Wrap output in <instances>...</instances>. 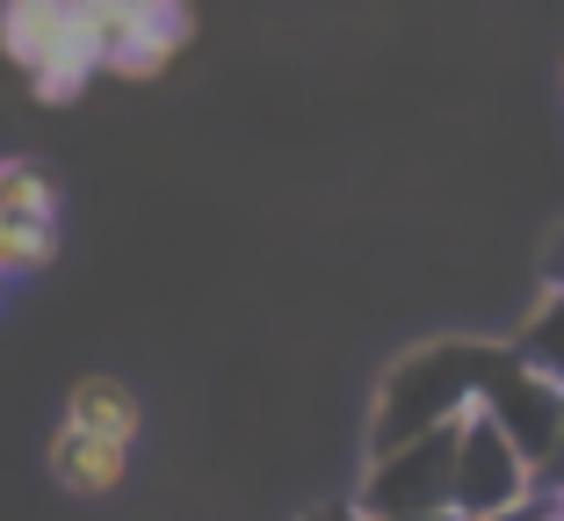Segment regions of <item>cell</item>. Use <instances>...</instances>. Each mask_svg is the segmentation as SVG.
<instances>
[{
    "label": "cell",
    "instance_id": "1",
    "mask_svg": "<svg viewBox=\"0 0 564 521\" xmlns=\"http://www.w3.org/2000/svg\"><path fill=\"white\" fill-rule=\"evenodd\" d=\"M499 340H427V348L399 355L377 391V421H369V456L413 449V442L442 435V427L470 421L485 399V377L499 370Z\"/></svg>",
    "mask_w": 564,
    "mask_h": 521
},
{
    "label": "cell",
    "instance_id": "2",
    "mask_svg": "<svg viewBox=\"0 0 564 521\" xmlns=\"http://www.w3.org/2000/svg\"><path fill=\"white\" fill-rule=\"evenodd\" d=\"M456 442H464V421L442 427V435L413 442V449H391V456H369V478H362V514L369 521H434V514H456Z\"/></svg>",
    "mask_w": 564,
    "mask_h": 521
},
{
    "label": "cell",
    "instance_id": "3",
    "mask_svg": "<svg viewBox=\"0 0 564 521\" xmlns=\"http://www.w3.org/2000/svg\"><path fill=\"white\" fill-rule=\"evenodd\" d=\"M535 492H543V478H535V464L507 442V427L492 421V413H470L464 421V442H456V521H507L514 507H529Z\"/></svg>",
    "mask_w": 564,
    "mask_h": 521
},
{
    "label": "cell",
    "instance_id": "4",
    "mask_svg": "<svg viewBox=\"0 0 564 521\" xmlns=\"http://www.w3.org/2000/svg\"><path fill=\"white\" fill-rule=\"evenodd\" d=\"M87 30H95L109 73L152 80V73H166V58L196 36V15H188L182 0H87Z\"/></svg>",
    "mask_w": 564,
    "mask_h": 521
},
{
    "label": "cell",
    "instance_id": "5",
    "mask_svg": "<svg viewBox=\"0 0 564 521\" xmlns=\"http://www.w3.org/2000/svg\"><path fill=\"white\" fill-rule=\"evenodd\" d=\"M478 405L492 413L499 427H507V442L529 456L535 478L550 486V471H557V456H564V384L535 377L529 362L507 348V355H499V370L485 377V399Z\"/></svg>",
    "mask_w": 564,
    "mask_h": 521
},
{
    "label": "cell",
    "instance_id": "6",
    "mask_svg": "<svg viewBox=\"0 0 564 521\" xmlns=\"http://www.w3.org/2000/svg\"><path fill=\"white\" fill-rule=\"evenodd\" d=\"M44 464H51V486H58V492H73V500H109V492L123 486V471H131V449L95 442V435H80V427L58 421Z\"/></svg>",
    "mask_w": 564,
    "mask_h": 521
},
{
    "label": "cell",
    "instance_id": "7",
    "mask_svg": "<svg viewBox=\"0 0 564 521\" xmlns=\"http://www.w3.org/2000/svg\"><path fill=\"white\" fill-rule=\"evenodd\" d=\"M73 22H80V0H8L0 8V51L22 73H44L73 44Z\"/></svg>",
    "mask_w": 564,
    "mask_h": 521
},
{
    "label": "cell",
    "instance_id": "8",
    "mask_svg": "<svg viewBox=\"0 0 564 521\" xmlns=\"http://www.w3.org/2000/svg\"><path fill=\"white\" fill-rule=\"evenodd\" d=\"M66 427H80V435H95V442H117V449H131L138 427H145V405H138V391L123 384V377L95 370V377H73V391H66Z\"/></svg>",
    "mask_w": 564,
    "mask_h": 521
},
{
    "label": "cell",
    "instance_id": "9",
    "mask_svg": "<svg viewBox=\"0 0 564 521\" xmlns=\"http://www.w3.org/2000/svg\"><path fill=\"white\" fill-rule=\"evenodd\" d=\"M507 348H514L535 377L564 384V290H543V304H535L529 319H521V334L507 340Z\"/></svg>",
    "mask_w": 564,
    "mask_h": 521
},
{
    "label": "cell",
    "instance_id": "10",
    "mask_svg": "<svg viewBox=\"0 0 564 521\" xmlns=\"http://www.w3.org/2000/svg\"><path fill=\"white\" fill-rule=\"evenodd\" d=\"M51 261H58V225L0 218V283H8V275H44Z\"/></svg>",
    "mask_w": 564,
    "mask_h": 521
},
{
    "label": "cell",
    "instance_id": "11",
    "mask_svg": "<svg viewBox=\"0 0 564 521\" xmlns=\"http://www.w3.org/2000/svg\"><path fill=\"white\" fill-rule=\"evenodd\" d=\"M0 218H30V225H58V182L36 160H8V188H0Z\"/></svg>",
    "mask_w": 564,
    "mask_h": 521
},
{
    "label": "cell",
    "instance_id": "12",
    "mask_svg": "<svg viewBox=\"0 0 564 521\" xmlns=\"http://www.w3.org/2000/svg\"><path fill=\"white\" fill-rule=\"evenodd\" d=\"M507 521H564V507H557V492H535L529 507H514Z\"/></svg>",
    "mask_w": 564,
    "mask_h": 521
},
{
    "label": "cell",
    "instance_id": "13",
    "mask_svg": "<svg viewBox=\"0 0 564 521\" xmlns=\"http://www.w3.org/2000/svg\"><path fill=\"white\" fill-rule=\"evenodd\" d=\"M550 290H564V239L550 247Z\"/></svg>",
    "mask_w": 564,
    "mask_h": 521
},
{
    "label": "cell",
    "instance_id": "14",
    "mask_svg": "<svg viewBox=\"0 0 564 521\" xmlns=\"http://www.w3.org/2000/svg\"><path fill=\"white\" fill-rule=\"evenodd\" d=\"M312 521H369V514H362V507H355V514H312Z\"/></svg>",
    "mask_w": 564,
    "mask_h": 521
},
{
    "label": "cell",
    "instance_id": "15",
    "mask_svg": "<svg viewBox=\"0 0 564 521\" xmlns=\"http://www.w3.org/2000/svg\"><path fill=\"white\" fill-rule=\"evenodd\" d=\"M550 492H557V507H564V478H557V486H550Z\"/></svg>",
    "mask_w": 564,
    "mask_h": 521
},
{
    "label": "cell",
    "instance_id": "16",
    "mask_svg": "<svg viewBox=\"0 0 564 521\" xmlns=\"http://www.w3.org/2000/svg\"><path fill=\"white\" fill-rule=\"evenodd\" d=\"M0 188H8V160H0Z\"/></svg>",
    "mask_w": 564,
    "mask_h": 521
}]
</instances>
